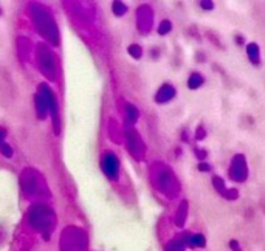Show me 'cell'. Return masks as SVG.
Here are the masks:
<instances>
[{
  "mask_svg": "<svg viewBox=\"0 0 265 251\" xmlns=\"http://www.w3.org/2000/svg\"><path fill=\"white\" fill-rule=\"evenodd\" d=\"M42 96V99L45 101L47 104V109L51 112V116H53V124H55L56 128V134H59V115H58V104H56V96L53 95V92L48 88L47 84H39V93Z\"/></svg>",
  "mask_w": 265,
  "mask_h": 251,
  "instance_id": "6da1fadb",
  "label": "cell"
},
{
  "mask_svg": "<svg viewBox=\"0 0 265 251\" xmlns=\"http://www.w3.org/2000/svg\"><path fill=\"white\" fill-rule=\"evenodd\" d=\"M101 168L104 171V174L107 175L109 178H116L118 177V168H119V163H118V158L115 154L112 152H107L102 155V160H101Z\"/></svg>",
  "mask_w": 265,
  "mask_h": 251,
  "instance_id": "7a4b0ae2",
  "label": "cell"
},
{
  "mask_svg": "<svg viewBox=\"0 0 265 251\" xmlns=\"http://www.w3.org/2000/svg\"><path fill=\"white\" fill-rule=\"evenodd\" d=\"M174 96H175L174 87H171L169 84H165V85H162L160 90L157 92V95H155V101H157L158 104H163V102L171 101Z\"/></svg>",
  "mask_w": 265,
  "mask_h": 251,
  "instance_id": "3957f363",
  "label": "cell"
},
{
  "mask_svg": "<svg viewBox=\"0 0 265 251\" xmlns=\"http://www.w3.org/2000/svg\"><path fill=\"white\" fill-rule=\"evenodd\" d=\"M36 112H38L39 119H44L45 115H47V104H45V101L42 99L41 95H36Z\"/></svg>",
  "mask_w": 265,
  "mask_h": 251,
  "instance_id": "277c9868",
  "label": "cell"
},
{
  "mask_svg": "<svg viewBox=\"0 0 265 251\" xmlns=\"http://www.w3.org/2000/svg\"><path fill=\"white\" fill-rule=\"evenodd\" d=\"M188 243H189L192 248H202V246H205L206 240H205V237H203L202 234H194V236L189 237Z\"/></svg>",
  "mask_w": 265,
  "mask_h": 251,
  "instance_id": "5b68a950",
  "label": "cell"
},
{
  "mask_svg": "<svg viewBox=\"0 0 265 251\" xmlns=\"http://www.w3.org/2000/svg\"><path fill=\"white\" fill-rule=\"evenodd\" d=\"M246 53H248V58L251 59V62L259 64V48L256 44H250L246 47Z\"/></svg>",
  "mask_w": 265,
  "mask_h": 251,
  "instance_id": "8992f818",
  "label": "cell"
},
{
  "mask_svg": "<svg viewBox=\"0 0 265 251\" xmlns=\"http://www.w3.org/2000/svg\"><path fill=\"white\" fill-rule=\"evenodd\" d=\"M203 84V78L199 73H192L188 79V87L189 88H197Z\"/></svg>",
  "mask_w": 265,
  "mask_h": 251,
  "instance_id": "52a82bcc",
  "label": "cell"
},
{
  "mask_svg": "<svg viewBox=\"0 0 265 251\" xmlns=\"http://www.w3.org/2000/svg\"><path fill=\"white\" fill-rule=\"evenodd\" d=\"M126 113H127V119H129V122H135L137 119H138V116H140V113H138V110H137V107L134 105V104H127L126 105Z\"/></svg>",
  "mask_w": 265,
  "mask_h": 251,
  "instance_id": "ba28073f",
  "label": "cell"
},
{
  "mask_svg": "<svg viewBox=\"0 0 265 251\" xmlns=\"http://www.w3.org/2000/svg\"><path fill=\"white\" fill-rule=\"evenodd\" d=\"M127 51H129V55L134 56L135 59H140L141 55H143V50H141L140 45H130V47L127 48Z\"/></svg>",
  "mask_w": 265,
  "mask_h": 251,
  "instance_id": "9c48e42d",
  "label": "cell"
},
{
  "mask_svg": "<svg viewBox=\"0 0 265 251\" xmlns=\"http://www.w3.org/2000/svg\"><path fill=\"white\" fill-rule=\"evenodd\" d=\"M171 28H172L171 22H169V21H163V22L160 24V27H158V34H162V36H163V34L169 33Z\"/></svg>",
  "mask_w": 265,
  "mask_h": 251,
  "instance_id": "30bf717a",
  "label": "cell"
},
{
  "mask_svg": "<svg viewBox=\"0 0 265 251\" xmlns=\"http://www.w3.org/2000/svg\"><path fill=\"white\" fill-rule=\"evenodd\" d=\"M113 13H115L116 16H122V14L126 13V7L122 5L121 2H115V4H113Z\"/></svg>",
  "mask_w": 265,
  "mask_h": 251,
  "instance_id": "8fae6325",
  "label": "cell"
},
{
  "mask_svg": "<svg viewBox=\"0 0 265 251\" xmlns=\"http://www.w3.org/2000/svg\"><path fill=\"white\" fill-rule=\"evenodd\" d=\"M0 152H2L5 157H11L13 155V151H11V148L8 146V145H4V143H2V145H0Z\"/></svg>",
  "mask_w": 265,
  "mask_h": 251,
  "instance_id": "7c38bea8",
  "label": "cell"
},
{
  "mask_svg": "<svg viewBox=\"0 0 265 251\" xmlns=\"http://www.w3.org/2000/svg\"><path fill=\"white\" fill-rule=\"evenodd\" d=\"M200 7H202L203 10H209V11H211V10L214 8V4H213V2H202Z\"/></svg>",
  "mask_w": 265,
  "mask_h": 251,
  "instance_id": "4fadbf2b",
  "label": "cell"
},
{
  "mask_svg": "<svg viewBox=\"0 0 265 251\" xmlns=\"http://www.w3.org/2000/svg\"><path fill=\"white\" fill-rule=\"evenodd\" d=\"M199 169H200V171H209V166L205 165V163H200V165H199Z\"/></svg>",
  "mask_w": 265,
  "mask_h": 251,
  "instance_id": "5bb4252c",
  "label": "cell"
},
{
  "mask_svg": "<svg viewBox=\"0 0 265 251\" xmlns=\"http://www.w3.org/2000/svg\"><path fill=\"white\" fill-rule=\"evenodd\" d=\"M202 138H205V131L202 132V129H199V132H197V140H202Z\"/></svg>",
  "mask_w": 265,
  "mask_h": 251,
  "instance_id": "9a60e30c",
  "label": "cell"
},
{
  "mask_svg": "<svg viewBox=\"0 0 265 251\" xmlns=\"http://www.w3.org/2000/svg\"><path fill=\"white\" fill-rule=\"evenodd\" d=\"M4 138H5V132L0 129V145H2V141H4Z\"/></svg>",
  "mask_w": 265,
  "mask_h": 251,
  "instance_id": "2e32d148",
  "label": "cell"
}]
</instances>
